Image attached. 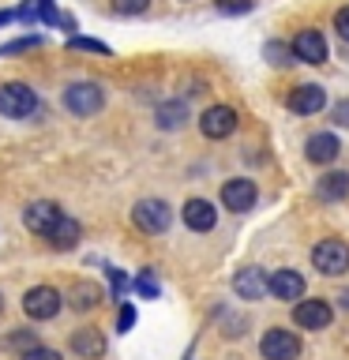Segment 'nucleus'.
Segmentation results:
<instances>
[{
  "label": "nucleus",
  "mask_w": 349,
  "mask_h": 360,
  "mask_svg": "<svg viewBox=\"0 0 349 360\" xmlns=\"http://www.w3.org/2000/svg\"><path fill=\"white\" fill-rule=\"evenodd\" d=\"M106 105V90L98 83H68L64 86V109L75 112V117H94V112Z\"/></svg>",
  "instance_id": "1"
},
{
  "label": "nucleus",
  "mask_w": 349,
  "mask_h": 360,
  "mask_svg": "<svg viewBox=\"0 0 349 360\" xmlns=\"http://www.w3.org/2000/svg\"><path fill=\"white\" fill-rule=\"evenodd\" d=\"M0 112L8 120H23L30 112H38V94L27 83H4L0 86Z\"/></svg>",
  "instance_id": "2"
},
{
  "label": "nucleus",
  "mask_w": 349,
  "mask_h": 360,
  "mask_svg": "<svg viewBox=\"0 0 349 360\" xmlns=\"http://www.w3.org/2000/svg\"><path fill=\"white\" fill-rule=\"evenodd\" d=\"M312 266L319 270V274H331V278L345 274L349 270V248L342 240H319L312 248Z\"/></svg>",
  "instance_id": "3"
},
{
  "label": "nucleus",
  "mask_w": 349,
  "mask_h": 360,
  "mask_svg": "<svg viewBox=\"0 0 349 360\" xmlns=\"http://www.w3.org/2000/svg\"><path fill=\"white\" fill-rule=\"evenodd\" d=\"M259 353L263 360H297L300 356V338L293 330H281V326H270L259 342Z\"/></svg>",
  "instance_id": "4"
},
{
  "label": "nucleus",
  "mask_w": 349,
  "mask_h": 360,
  "mask_svg": "<svg viewBox=\"0 0 349 360\" xmlns=\"http://www.w3.org/2000/svg\"><path fill=\"white\" fill-rule=\"evenodd\" d=\"M132 221L139 225L143 233H165L169 221H173V210H169L162 199H139L132 207Z\"/></svg>",
  "instance_id": "5"
},
{
  "label": "nucleus",
  "mask_w": 349,
  "mask_h": 360,
  "mask_svg": "<svg viewBox=\"0 0 349 360\" xmlns=\"http://www.w3.org/2000/svg\"><path fill=\"white\" fill-rule=\"evenodd\" d=\"M334 319V308L326 300L319 297H312V300H297L293 304V323L304 326V330H326Z\"/></svg>",
  "instance_id": "6"
},
{
  "label": "nucleus",
  "mask_w": 349,
  "mask_h": 360,
  "mask_svg": "<svg viewBox=\"0 0 349 360\" xmlns=\"http://www.w3.org/2000/svg\"><path fill=\"white\" fill-rule=\"evenodd\" d=\"M61 308H64V297L49 285H34L27 297H23V311H27L30 319H53Z\"/></svg>",
  "instance_id": "7"
},
{
  "label": "nucleus",
  "mask_w": 349,
  "mask_h": 360,
  "mask_svg": "<svg viewBox=\"0 0 349 360\" xmlns=\"http://www.w3.org/2000/svg\"><path fill=\"white\" fill-rule=\"evenodd\" d=\"M255 199H259V191H255L252 180H244V176H233V180H225V184H222V207L233 210V214L252 210Z\"/></svg>",
  "instance_id": "8"
},
{
  "label": "nucleus",
  "mask_w": 349,
  "mask_h": 360,
  "mask_svg": "<svg viewBox=\"0 0 349 360\" xmlns=\"http://www.w3.org/2000/svg\"><path fill=\"white\" fill-rule=\"evenodd\" d=\"M293 56H297V60H304V64H326V56H331V49H326V38L319 30H300L297 38H293Z\"/></svg>",
  "instance_id": "9"
},
{
  "label": "nucleus",
  "mask_w": 349,
  "mask_h": 360,
  "mask_svg": "<svg viewBox=\"0 0 349 360\" xmlns=\"http://www.w3.org/2000/svg\"><path fill=\"white\" fill-rule=\"evenodd\" d=\"M199 131L207 139H225V135L236 131V109L229 105H210L207 112L199 117Z\"/></svg>",
  "instance_id": "10"
},
{
  "label": "nucleus",
  "mask_w": 349,
  "mask_h": 360,
  "mask_svg": "<svg viewBox=\"0 0 349 360\" xmlns=\"http://www.w3.org/2000/svg\"><path fill=\"white\" fill-rule=\"evenodd\" d=\"M180 218H184V225L191 233H210L214 221H218V210H214V202H207V199H188L184 210H180Z\"/></svg>",
  "instance_id": "11"
},
{
  "label": "nucleus",
  "mask_w": 349,
  "mask_h": 360,
  "mask_svg": "<svg viewBox=\"0 0 349 360\" xmlns=\"http://www.w3.org/2000/svg\"><path fill=\"white\" fill-rule=\"evenodd\" d=\"M267 292L278 300H300L304 297V278L297 270H274V274L267 278Z\"/></svg>",
  "instance_id": "12"
},
{
  "label": "nucleus",
  "mask_w": 349,
  "mask_h": 360,
  "mask_svg": "<svg viewBox=\"0 0 349 360\" xmlns=\"http://www.w3.org/2000/svg\"><path fill=\"white\" fill-rule=\"evenodd\" d=\"M56 218H61V207H56V202H49V199L30 202V207L23 210V221H27V229H30V233H38V236L49 233Z\"/></svg>",
  "instance_id": "13"
},
{
  "label": "nucleus",
  "mask_w": 349,
  "mask_h": 360,
  "mask_svg": "<svg viewBox=\"0 0 349 360\" xmlns=\"http://www.w3.org/2000/svg\"><path fill=\"white\" fill-rule=\"evenodd\" d=\"M326 105V90L315 86V83H304L289 94V109L300 112V117H312V112H319Z\"/></svg>",
  "instance_id": "14"
},
{
  "label": "nucleus",
  "mask_w": 349,
  "mask_h": 360,
  "mask_svg": "<svg viewBox=\"0 0 349 360\" xmlns=\"http://www.w3.org/2000/svg\"><path fill=\"white\" fill-rule=\"evenodd\" d=\"M72 353L83 360H101L106 356V338H101L98 326H83V330L72 334Z\"/></svg>",
  "instance_id": "15"
},
{
  "label": "nucleus",
  "mask_w": 349,
  "mask_h": 360,
  "mask_svg": "<svg viewBox=\"0 0 349 360\" xmlns=\"http://www.w3.org/2000/svg\"><path fill=\"white\" fill-rule=\"evenodd\" d=\"M233 289L241 300H259V297H267V274L259 266H244V270H236Z\"/></svg>",
  "instance_id": "16"
},
{
  "label": "nucleus",
  "mask_w": 349,
  "mask_h": 360,
  "mask_svg": "<svg viewBox=\"0 0 349 360\" xmlns=\"http://www.w3.org/2000/svg\"><path fill=\"white\" fill-rule=\"evenodd\" d=\"M304 154H308V162H315V165H331L334 158L342 154V143H338V135L319 131V135H312V139L304 143Z\"/></svg>",
  "instance_id": "17"
},
{
  "label": "nucleus",
  "mask_w": 349,
  "mask_h": 360,
  "mask_svg": "<svg viewBox=\"0 0 349 360\" xmlns=\"http://www.w3.org/2000/svg\"><path fill=\"white\" fill-rule=\"evenodd\" d=\"M101 300H106V292H101V285H94V281H75V285L68 289V304H72V311H79V315L94 311Z\"/></svg>",
  "instance_id": "18"
},
{
  "label": "nucleus",
  "mask_w": 349,
  "mask_h": 360,
  "mask_svg": "<svg viewBox=\"0 0 349 360\" xmlns=\"http://www.w3.org/2000/svg\"><path fill=\"white\" fill-rule=\"evenodd\" d=\"M79 233H83V229H79V221L68 218V214H61V218L53 221V229L45 233V240L64 252V248H75V244H79Z\"/></svg>",
  "instance_id": "19"
},
{
  "label": "nucleus",
  "mask_w": 349,
  "mask_h": 360,
  "mask_svg": "<svg viewBox=\"0 0 349 360\" xmlns=\"http://www.w3.org/2000/svg\"><path fill=\"white\" fill-rule=\"evenodd\" d=\"M315 195L326 199V202H338L349 195V173H326L319 184H315Z\"/></svg>",
  "instance_id": "20"
},
{
  "label": "nucleus",
  "mask_w": 349,
  "mask_h": 360,
  "mask_svg": "<svg viewBox=\"0 0 349 360\" xmlns=\"http://www.w3.org/2000/svg\"><path fill=\"white\" fill-rule=\"evenodd\" d=\"M184 120H188L184 101H165V105L158 109V128H165V131H177Z\"/></svg>",
  "instance_id": "21"
},
{
  "label": "nucleus",
  "mask_w": 349,
  "mask_h": 360,
  "mask_svg": "<svg viewBox=\"0 0 349 360\" xmlns=\"http://www.w3.org/2000/svg\"><path fill=\"white\" fill-rule=\"evenodd\" d=\"M146 8H151V0H109V11H113V15H120V19L143 15Z\"/></svg>",
  "instance_id": "22"
},
{
  "label": "nucleus",
  "mask_w": 349,
  "mask_h": 360,
  "mask_svg": "<svg viewBox=\"0 0 349 360\" xmlns=\"http://www.w3.org/2000/svg\"><path fill=\"white\" fill-rule=\"evenodd\" d=\"M263 56H267L270 64H278V68H281V64H293V60H297V56H293V49H289L286 41H267V45H263Z\"/></svg>",
  "instance_id": "23"
},
{
  "label": "nucleus",
  "mask_w": 349,
  "mask_h": 360,
  "mask_svg": "<svg viewBox=\"0 0 349 360\" xmlns=\"http://www.w3.org/2000/svg\"><path fill=\"white\" fill-rule=\"evenodd\" d=\"M214 8H218L222 15H248V11L255 8V0H214Z\"/></svg>",
  "instance_id": "24"
},
{
  "label": "nucleus",
  "mask_w": 349,
  "mask_h": 360,
  "mask_svg": "<svg viewBox=\"0 0 349 360\" xmlns=\"http://www.w3.org/2000/svg\"><path fill=\"white\" fill-rule=\"evenodd\" d=\"M68 49H83V53H101V56H109V53H113V49H109L106 41H94V38H75V34H72V38H68Z\"/></svg>",
  "instance_id": "25"
},
{
  "label": "nucleus",
  "mask_w": 349,
  "mask_h": 360,
  "mask_svg": "<svg viewBox=\"0 0 349 360\" xmlns=\"http://www.w3.org/2000/svg\"><path fill=\"white\" fill-rule=\"evenodd\" d=\"M42 45V34H30V38H19V41H8L4 45V53L11 56V53H27V49H38Z\"/></svg>",
  "instance_id": "26"
},
{
  "label": "nucleus",
  "mask_w": 349,
  "mask_h": 360,
  "mask_svg": "<svg viewBox=\"0 0 349 360\" xmlns=\"http://www.w3.org/2000/svg\"><path fill=\"white\" fill-rule=\"evenodd\" d=\"M8 345H11V349H23V353H27V349L38 345V338H34L30 330H15V334H8Z\"/></svg>",
  "instance_id": "27"
},
{
  "label": "nucleus",
  "mask_w": 349,
  "mask_h": 360,
  "mask_svg": "<svg viewBox=\"0 0 349 360\" xmlns=\"http://www.w3.org/2000/svg\"><path fill=\"white\" fill-rule=\"evenodd\" d=\"M132 326H135V308H132V304H124L120 315H117V330H120V334H128Z\"/></svg>",
  "instance_id": "28"
},
{
  "label": "nucleus",
  "mask_w": 349,
  "mask_h": 360,
  "mask_svg": "<svg viewBox=\"0 0 349 360\" xmlns=\"http://www.w3.org/2000/svg\"><path fill=\"white\" fill-rule=\"evenodd\" d=\"M19 360H61V353H53V349H45V345H34V349H27Z\"/></svg>",
  "instance_id": "29"
},
{
  "label": "nucleus",
  "mask_w": 349,
  "mask_h": 360,
  "mask_svg": "<svg viewBox=\"0 0 349 360\" xmlns=\"http://www.w3.org/2000/svg\"><path fill=\"white\" fill-rule=\"evenodd\" d=\"M132 289H135V292H143V297H158V285L151 281V274L135 278V281H132Z\"/></svg>",
  "instance_id": "30"
},
{
  "label": "nucleus",
  "mask_w": 349,
  "mask_h": 360,
  "mask_svg": "<svg viewBox=\"0 0 349 360\" xmlns=\"http://www.w3.org/2000/svg\"><path fill=\"white\" fill-rule=\"evenodd\" d=\"M331 120H334V124H342V128H349V101H338L334 112H331Z\"/></svg>",
  "instance_id": "31"
},
{
  "label": "nucleus",
  "mask_w": 349,
  "mask_h": 360,
  "mask_svg": "<svg viewBox=\"0 0 349 360\" xmlns=\"http://www.w3.org/2000/svg\"><path fill=\"white\" fill-rule=\"evenodd\" d=\"M334 30H338V34H342V38L349 41V8H342V11L334 15Z\"/></svg>",
  "instance_id": "32"
},
{
  "label": "nucleus",
  "mask_w": 349,
  "mask_h": 360,
  "mask_svg": "<svg viewBox=\"0 0 349 360\" xmlns=\"http://www.w3.org/2000/svg\"><path fill=\"white\" fill-rule=\"evenodd\" d=\"M8 22H15V8H4V11H0V27H8Z\"/></svg>",
  "instance_id": "33"
},
{
  "label": "nucleus",
  "mask_w": 349,
  "mask_h": 360,
  "mask_svg": "<svg viewBox=\"0 0 349 360\" xmlns=\"http://www.w3.org/2000/svg\"><path fill=\"white\" fill-rule=\"evenodd\" d=\"M61 27H64V30H75L79 22H75V15H61Z\"/></svg>",
  "instance_id": "34"
},
{
  "label": "nucleus",
  "mask_w": 349,
  "mask_h": 360,
  "mask_svg": "<svg viewBox=\"0 0 349 360\" xmlns=\"http://www.w3.org/2000/svg\"><path fill=\"white\" fill-rule=\"evenodd\" d=\"M0 308H4V300H0Z\"/></svg>",
  "instance_id": "35"
}]
</instances>
